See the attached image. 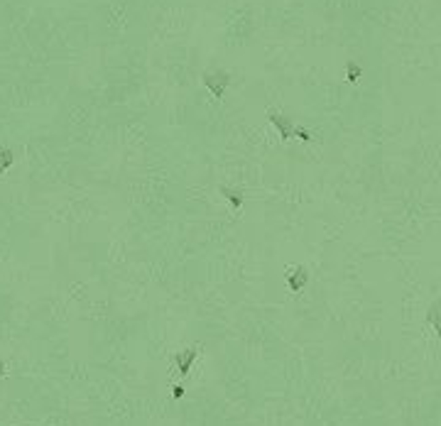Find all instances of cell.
<instances>
[{
  "label": "cell",
  "mask_w": 441,
  "mask_h": 426,
  "mask_svg": "<svg viewBox=\"0 0 441 426\" xmlns=\"http://www.w3.org/2000/svg\"><path fill=\"white\" fill-rule=\"evenodd\" d=\"M204 84H206V86L213 91V96H223V91H226V84H228V76H226V74H206Z\"/></svg>",
  "instance_id": "obj_1"
},
{
  "label": "cell",
  "mask_w": 441,
  "mask_h": 426,
  "mask_svg": "<svg viewBox=\"0 0 441 426\" xmlns=\"http://www.w3.org/2000/svg\"><path fill=\"white\" fill-rule=\"evenodd\" d=\"M177 372H182V375H186L189 370H191V362L196 360V348H186V350H182V353H177Z\"/></svg>",
  "instance_id": "obj_2"
},
{
  "label": "cell",
  "mask_w": 441,
  "mask_h": 426,
  "mask_svg": "<svg viewBox=\"0 0 441 426\" xmlns=\"http://www.w3.org/2000/svg\"><path fill=\"white\" fill-rule=\"evenodd\" d=\"M270 120L275 123V128L279 130V135H282L284 140L294 135V128H292V123H289L287 118H282V115H277V113H270Z\"/></svg>",
  "instance_id": "obj_3"
},
{
  "label": "cell",
  "mask_w": 441,
  "mask_h": 426,
  "mask_svg": "<svg viewBox=\"0 0 441 426\" xmlns=\"http://www.w3.org/2000/svg\"><path fill=\"white\" fill-rule=\"evenodd\" d=\"M304 284H306V272H304V269H294V272L289 274V289H292V292H299Z\"/></svg>",
  "instance_id": "obj_4"
},
{
  "label": "cell",
  "mask_w": 441,
  "mask_h": 426,
  "mask_svg": "<svg viewBox=\"0 0 441 426\" xmlns=\"http://www.w3.org/2000/svg\"><path fill=\"white\" fill-rule=\"evenodd\" d=\"M221 194L231 201L233 208H240L243 206V194L240 191H235V189H228V186H221Z\"/></svg>",
  "instance_id": "obj_5"
},
{
  "label": "cell",
  "mask_w": 441,
  "mask_h": 426,
  "mask_svg": "<svg viewBox=\"0 0 441 426\" xmlns=\"http://www.w3.org/2000/svg\"><path fill=\"white\" fill-rule=\"evenodd\" d=\"M10 164H13V152L5 150V147H0V174H3Z\"/></svg>",
  "instance_id": "obj_6"
},
{
  "label": "cell",
  "mask_w": 441,
  "mask_h": 426,
  "mask_svg": "<svg viewBox=\"0 0 441 426\" xmlns=\"http://www.w3.org/2000/svg\"><path fill=\"white\" fill-rule=\"evenodd\" d=\"M431 323L436 326V331L441 333V316H439V314H431Z\"/></svg>",
  "instance_id": "obj_7"
},
{
  "label": "cell",
  "mask_w": 441,
  "mask_h": 426,
  "mask_svg": "<svg viewBox=\"0 0 441 426\" xmlns=\"http://www.w3.org/2000/svg\"><path fill=\"white\" fill-rule=\"evenodd\" d=\"M182 394H184V387H182V384H174V397L179 399Z\"/></svg>",
  "instance_id": "obj_8"
},
{
  "label": "cell",
  "mask_w": 441,
  "mask_h": 426,
  "mask_svg": "<svg viewBox=\"0 0 441 426\" xmlns=\"http://www.w3.org/2000/svg\"><path fill=\"white\" fill-rule=\"evenodd\" d=\"M5 375V365H3V360H0V377Z\"/></svg>",
  "instance_id": "obj_9"
}]
</instances>
